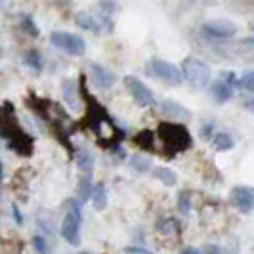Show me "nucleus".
Masks as SVG:
<instances>
[{"label": "nucleus", "mask_w": 254, "mask_h": 254, "mask_svg": "<svg viewBox=\"0 0 254 254\" xmlns=\"http://www.w3.org/2000/svg\"><path fill=\"white\" fill-rule=\"evenodd\" d=\"M134 168H138V170H147L149 165H147V161L145 159H141V157H134Z\"/></svg>", "instance_id": "19"}, {"label": "nucleus", "mask_w": 254, "mask_h": 254, "mask_svg": "<svg viewBox=\"0 0 254 254\" xmlns=\"http://www.w3.org/2000/svg\"><path fill=\"white\" fill-rule=\"evenodd\" d=\"M23 29H25L27 33H31L33 37H37L38 35V29L35 27V23H33V19H31V17H25V19H23Z\"/></svg>", "instance_id": "17"}, {"label": "nucleus", "mask_w": 254, "mask_h": 254, "mask_svg": "<svg viewBox=\"0 0 254 254\" xmlns=\"http://www.w3.org/2000/svg\"><path fill=\"white\" fill-rule=\"evenodd\" d=\"M76 23L82 27V29H86V31H94V33H98L100 31V27H98V21L86 12H80L76 13Z\"/></svg>", "instance_id": "13"}, {"label": "nucleus", "mask_w": 254, "mask_h": 254, "mask_svg": "<svg viewBox=\"0 0 254 254\" xmlns=\"http://www.w3.org/2000/svg\"><path fill=\"white\" fill-rule=\"evenodd\" d=\"M212 143H214V147H216L218 151H228V149L233 147V140H231V136H229L228 132H218V134H214Z\"/></svg>", "instance_id": "12"}, {"label": "nucleus", "mask_w": 254, "mask_h": 254, "mask_svg": "<svg viewBox=\"0 0 254 254\" xmlns=\"http://www.w3.org/2000/svg\"><path fill=\"white\" fill-rule=\"evenodd\" d=\"M82 254H88V253H82Z\"/></svg>", "instance_id": "24"}, {"label": "nucleus", "mask_w": 254, "mask_h": 254, "mask_svg": "<svg viewBox=\"0 0 254 254\" xmlns=\"http://www.w3.org/2000/svg\"><path fill=\"white\" fill-rule=\"evenodd\" d=\"M125 86H127V90L130 92V96L134 98V102L138 103V105H141V107H147V105H151V103L155 102L153 92L141 82L138 76L127 75L125 76Z\"/></svg>", "instance_id": "5"}, {"label": "nucleus", "mask_w": 254, "mask_h": 254, "mask_svg": "<svg viewBox=\"0 0 254 254\" xmlns=\"http://www.w3.org/2000/svg\"><path fill=\"white\" fill-rule=\"evenodd\" d=\"M125 254H151L149 251H145V249H140V247H128Z\"/></svg>", "instance_id": "21"}, {"label": "nucleus", "mask_w": 254, "mask_h": 254, "mask_svg": "<svg viewBox=\"0 0 254 254\" xmlns=\"http://www.w3.org/2000/svg\"><path fill=\"white\" fill-rule=\"evenodd\" d=\"M76 166H78V170H80V172L90 174V172H92V157L84 151L76 153Z\"/></svg>", "instance_id": "15"}, {"label": "nucleus", "mask_w": 254, "mask_h": 254, "mask_svg": "<svg viewBox=\"0 0 254 254\" xmlns=\"http://www.w3.org/2000/svg\"><path fill=\"white\" fill-rule=\"evenodd\" d=\"M80 222H82V216H80V208L78 206H71L67 210V214L64 218V224H62V235L67 243L71 245H78V237H80Z\"/></svg>", "instance_id": "4"}, {"label": "nucleus", "mask_w": 254, "mask_h": 254, "mask_svg": "<svg viewBox=\"0 0 254 254\" xmlns=\"http://www.w3.org/2000/svg\"><path fill=\"white\" fill-rule=\"evenodd\" d=\"M182 208H184L186 212L190 210V195H188V193H182V197H180V210H182Z\"/></svg>", "instance_id": "20"}, {"label": "nucleus", "mask_w": 254, "mask_h": 254, "mask_svg": "<svg viewBox=\"0 0 254 254\" xmlns=\"http://www.w3.org/2000/svg\"><path fill=\"white\" fill-rule=\"evenodd\" d=\"M50 40L54 46H58L60 50L67 52L69 56H82L84 50H86V42H84V38L78 37V35H73V33L56 31V33H52Z\"/></svg>", "instance_id": "3"}, {"label": "nucleus", "mask_w": 254, "mask_h": 254, "mask_svg": "<svg viewBox=\"0 0 254 254\" xmlns=\"http://www.w3.org/2000/svg\"><path fill=\"white\" fill-rule=\"evenodd\" d=\"M155 176L161 180L165 186H174V184H176V174H174L170 168H165V166L157 168V170H155Z\"/></svg>", "instance_id": "14"}, {"label": "nucleus", "mask_w": 254, "mask_h": 254, "mask_svg": "<svg viewBox=\"0 0 254 254\" xmlns=\"http://www.w3.org/2000/svg\"><path fill=\"white\" fill-rule=\"evenodd\" d=\"M231 199H233V204L241 212H249L251 206L254 204V190L247 188V186H237L235 190L231 191Z\"/></svg>", "instance_id": "8"}, {"label": "nucleus", "mask_w": 254, "mask_h": 254, "mask_svg": "<svg viewBox=\"0 0 254 254\" xmlns=\"http://www.w3.org/2000/svg\"><path fill=\"white\" fill-rule=\"evenodd\" d=\"M235 75L233 73H224L218 78L216 82L212 84V94L218 102H228L233 94V86H235Z\"/></svg>", "instance_id": "7"}, {"label": "nucleus", "mask_w": 254, "mask_h": 254, "mask_svg": "<svg viewBox=\"0 0 254 254\" xmlns=\"http://www.w3.org/2000/svg\"><path fill=\"white\" fill-rule=\"evenodd\" d=\"M29 65H33L35 69H40V58H38L37 52H31V54H27V60H25Z\"/></svg>", "instance_id": "18"}, {"label": "nucleus", "mask_w": 254, "mask_h": 254, "mask_svg": "<svg viewBox=\"0 0 254 254\" xmlns=\"http://www.w3.org/2000/svg\"><path fill=\"white\" fill-rule=\"evenodd\" d=\"M161 111L165 117H172V119H180V117H186L188 111L180 105V103L172 102V100H165V102L161 103Z\"/></svg>", "instance_id": "10"}, {"label": "nucleus", "mask_w": 254, "mask_h": 254, "mask_svg": "<svg viewBox=\"0 0 254 254\" xmlns=\"http://www.w3.org/2000/svg\"><path fill=\"white\" fill-rule=\"evenodd\" d=\"M237 84L241 86V88L249 90V92H254V71H249V73H245V75L237 80Z\"/></svg>", "instance_id": "16"}, {"label": "nucleus", "mask_w": 254, "mask_h": 254, "mask_svg": "<svg viewBox=\"0 0 254 254\" xmlns=\"http://www.w3.org/2000/svg\"><path fill=\"white\" fill-rule=\"evenodd\" d=\"M90 199H92V203L96 208H105V204H107V193H105V188H103V184H96L94 186V190L90 193Z\"/></svg>", "instance_id": "11"}, {"label": "nucleus", "mask_w": 254, "mask_h": 254, "mask_svg": "<svg viewBox=\"0 0 254 254\" xmlns=\"http://www.w3.org/2000/svg\"><path fill=\"white\" fill-rule=\"evenodd\" d=\"M147 69L149 73L155 75L157 78H161L166 84H172V86H178L184 80V75H182V69L176 67L170 62H165V60H159V58H153L151 62L147 64Z\"/></svg>", "instance_id": "2"}, {"label": "nucleus", "mask_w": 254, "mask_h": 254, "mask_svg": "<svg viewBox=\"0 0 254 254\" xmlns=\"http://www.w3.org/2000/svg\"><path fill=\"white\" fill-rule=\"evenodd\" d=\"M247 109L254 111V100H249V102H247Z\"/></svg>", "instance_id": "23"}, {"label": "nucleus", "mask_w": 254, "mask_h": 254, "mask_svg": "<svg viewBox=\"0 0 254 254\" xmlns=\"http://www.w3.org/2000/svg\"><path fill=\"white\" fill-rule=\"evenodd\" d=\"M180 254H201V251H197V249H193V247H188V249H184Z\"/></svg>", "instance_id": "22"}, {"label": "nucleus", "mask_w": 254, "mask_h": 254, "mask_svg": "<svg viewBox=\"0 0 254 254\" xmlns=\"http://www.w3.org/2000/svg\"><path fill=\"white\" fill-rule=\"evenodd\" d=\"M203 33L208 38H231L237 33V27L226 19H212L203 23Z\"/></svg>", "instance_id": "6"}, {"label": "nucleus", "mask_w": 254, "mask_h": 254, "mask_svg": "<svg viewBox=\"0 0 254 254\" xmlns=\"http://www.w3.org/2000/svg\"><path fill=\"white\" fill-rule=\"evenodd\" d=\"M90 75H92L94 84L100 86V88H111L115 84V75L109 69L102 67V65H98V64L90 65Z\"/></svg>", "instance_id": "9"}, {"label": "nucleus", "mask_w": 254, "mask_h": 254, "mask_svg": "<svg viewBox=\"0 0 254 254\" xmlns=\"http://www.w3.org/2000/svg\"><path fill=\"white\" fill-rule=\"evenodd\" d=\"M182 75L184 78L190 82L191 86H197V88H203L208 84L210 80V67L204 64L203 60H197V58H186L182 62Z\"/></svg>", "instance_id": "1"}]
</instances>
